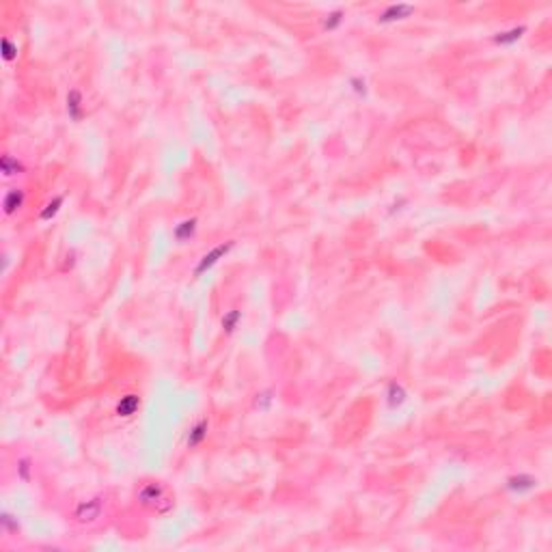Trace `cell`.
I'll return each mask as SVG.
<instances>
[{
    "instance_id": "1",
    "label": "cell",
    "mask_w": 552,
    "mask_h": 552,
    "mask_svg": "<svg viewBox=\"0 0 552 552\" xmlns=\"http://www.w3.org/2000/svg\"><path fill=\"white\" fill-rule=\"evenodd\" d=\"M100 511H102V501H100V498H93V501L82 503L80 507H78L76 516H78V520H80V522H91V520H95V518L100 516Z\"/></svg>"
},
{
    "instance_id": "2",
    "label": "cell",
    "mask_w": 552,
    "mask_h": 552,
    "mask_svg": "<svg viewBox=\"0 0 552 552\" xmlns=\"http://www.w3.org/2000/svg\"><path fill=\"white\" fill-rule=\"evenodd\" d=\"M412 11H414V6H410V4H391L384 13H382L380 22H391V19H401V17H406L408 13H412Z\"/></svg>"
},
{
    "instance_id": "3",
    "label": "cell",
    "mask_w": 552,
    "mask_h": 552,
    "mask_svg": "<svg viewBox=\"0 0 552 552\" xmlns=\"http://www.w3.org/2000/svg\"><path fill=\"white\" fill-rule=\"evenodd\" d=\"M231 246H233V244L229 242V244H224V246H218V248H214V250L210 252V255H205V257H203V261H201V263H199V268H197V274H201V272H203L205 268H210V265H214V263H216L218 259L222 257L224 252L231 248Z\"/></svg>"
},
{
    "instance_id": "4",
    "label": "cell",
    "mask_w": 552,
    "mask_h": 552,
    "mask_svg": "<svg viewBox=\"0 0 552 552\" xmlns=\"http://www.w3.org/2000/svg\"><path fill=\"white\" fill-rule=\"evenodd\" d=\"M138 397L136 395H127V397H123L119 401V406H116V414H121V417H129V414H134L136 410H138Z\"/></svg>"
},
{
    "instance_id": "5",
    "label": "cell",
    "mask_w": 552,
    "mask_h": 552,
    "mask_svg": "<svg viewBox=\"0 0 552 552\" xmlns=\"http://www.w3.org/2000/svg\"><path fill=\"white\" fill-rule=\"evenodd\" d=\"M509 490L514 492H524V490H531L535 485V479L533 477H527V475H520V477H511L509 479Z\"/></svg>"
},
{
    "instance_id": "6",
    "label": "cell",
    "mask_w": 552,
    "mask_h": 552,
    "mask_svg": "<svg viewBox=\"0 0 552 552\" xmlns=\"http://www.w3.org/2000/svg\"><path fill=\"white\" fill-rule=\"evenodd\" d=\"M22 201H24V192H22V190H11V192L4 197V210H6V214L15 212L17 207L22 205Z\"/></svg>"
},
{
    "instance_id": "7",
    "label": "cell",
    "mask_w": 552,
    "mask_h": 552,
    "mask_svg": "<svg viewBox=\"0 0 552 552\" xmlns=\"http://www.w3.org/2000/svg\"><path fill=\"white\" fill-rule=\"evenodd\" d=\"M404 399H406V393H404V388H401L399 384H391V386H388V406L395 408V406L404 404Z\"/></svg>"
},
{
    "instance_id": "8",
    "label": "cell",
    "mask_w": 552,
    "mask_h": 552,
    "mask_svg": "<svg viewBox=\"0 0 552 552\" xmlns=\"http://www.w3.org/2000/svg\"><path fill=\"white\" fill-rule=\"evenodd\" d=\"M80 102H82L80 93H78V91H71L69 97H67V108H69L71 119H80Z\"/></svg>"
},
{
    "instance_id": "9",
    "label": "cell",
    "mask_w": 552,
    "mask_h": 552,
    "mask_svg": "<svg viewBox=\"0 0 552 552\" xmlns=\"http://www.w3.org/2000/svg\"><path fill=\"white\" fill-rule=\"evenodd\" d=\"M194 226H197V220H194V218L184 220V222L175 229V237H177V239H188L194 233Z\"/></svg>"
},
{
    "instance_id": "10",
    "label": "cell",
    "mask_w": 552,
    "mask_h": 552,
    "mask_svg": "<svg viewBox=\"0 0 552 552\" xmlns=\"http://www.w3.org/2000/svg\"><path fill=\"white\" fill-rule=\"evenodd\" d=\"M160 494H162V488L160 485H155V483H151V485H147L145 490L140 492V501L142 503H158V498H160Z\"/></svg>"
},
{
    "instance_id": "11",
    "label": "cell",
    "mask_w": 552,
    "mask_h": 552,
    "mask_svg": "<svg viewBox=\"0 0 552 552\" xmlns=\"http://www.w3.org/2000/svg\"><path fill=\"white\" fill-rule=\"evenodd\" d=\"M205 434H207V423H205V421H201V423H199V425L190 432V438H188V442H190L192 446H194V444H199L201 440L205 438Z\"/></svg>"
},
{
    "instance_id": "12",
    "label": "cell",
    "mask_w": 552,
    "mask_h": 552,
    "mask_svg": "<svg viewBox=\"0 0 552 552\" xmlns=\"http://www.w3.org/2000/svg\"><path fill=\"white\" fill-rule=\"evenodd\" d=\"M522 32H524V28H514V30H507V32H503V35L494 37V41H496V43H514V41H518V39H520Z\"/></svg>"
},
{
    "instance_id": "13",
    "label": "cell",
    "mask_w": 552,
    "mask_h": 552,
    "mask_svg": "<svg viewBox=\"0 0 552 552\" xmlns=\"http://www.w3.org/2000/svg\"><path fill=\"white\" fill-rule=\"evenodd\" d=\"M0 166H2V173H6V175H13V173H17L19 168H22V166H19L15 160H11L9 155H4V158H2V162H0Z\"/></svg>"
},
{
    "instance_id": "14",
    "label": "cell",
    "mask_w": 552,
    "mask_h": 552,
    "mask_svg": "<svg viewBox=\"0 0 552 552\" xmlns=\"http://www.w3.org/2000/svg\"><path fill=\"white\" fill-rule=\"evenodd\" d=\"M61 203H63V199H61V197H56V199H54V201H52V203L48 205V210H45V212L41 214V218H43V220H48L50 216H54V214H56V210H58V205H61Z\"/></svg>"
},
{
    "instance_id": "15",
    "label": "cell",
    "mask_w": 552,
    "mask_h": 552,
    "mask_svg": "<svg viewBox=\"0 0 552 552\" xmlns=\"http://www.w3.org/2000/svg\"><path fill=\"white\" fill-rule=\"evenodd\" d=\"M237 320H239V313H237V311H231V313H229V315H226L224 320H222V326H224V328H226V330H229V332H231V330H233V326H235V322H237Z\"/></svg>"
},
{
    "instance_id": "16",
    "label": "cell",
    "mask_w": 552,
    "mask_h": 552,
    "mask_svg": "<svg viewBox=\"0 0 552 552\" xmlns=\"http://www.w3.org/2000/svg\"><path fill=\"white\" fill-rule=\"evenodd\" d=\"M339 22H341V11H334V13H330L328 19L324 22V28H328V30H330V28H334V26L339 24Z\"/></svg>"
},
{
    "instance_id": "17",
    "label": "cell",
    "mask_w": 552,
    "mask_h": 552,
    "mask_svg": "<svg viewBox=\"0 0 552 552\" xmlns=\"http://www.w3.org/2000/svg\"><path fill=\"white\" fill-rule=\"evenodd\" d=\"M272 397H270V393H263V395H259V399H257V408H265L268 406V401H270Z\"/></svg>"
},
{
    "instance_id": "18",
    "label": "cell",
    "mask_w": 552,
    "mask_h": 552,
    "mask_svg": "<svg viewBox=\"0 0 552 552\" xmlns=\"http://www.w3.org/2000/svg\"><path fill=\"white\" fill-rule=\"evenodd\" d=\"M2 45H4V58H13V45H11L9 39H4Z\"/></svg>"
},
{
    "instance_id": "19",
    "label": "cell",
    "mask_w": 552,
    "mask_h": 552,
    "mask_svg": "<svg viewBox=\"0 0 552 552\" xmlns=\"http://www.w3.org/2000/svg\"><path fill=\"white\" fill-rule=\"evenodd\" d=\"M26 470H28V462H22V477L26 479Z\"/></svg>"
}]
</instances>
